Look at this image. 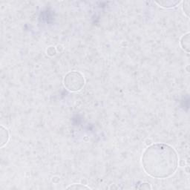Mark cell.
I'll use <instances>...</instances> for the list:
<instances>
[{"label":"cell","instance_id":"5b68a950","mask_svg":"<svg viewBox=\"0 0 190 190\" xmlns=\"http://www.w3.org/2000/svg\"><path fill=\"white\" fill-rule=\"evenodd\" d=\"M157 4L163 7V8H174L177 5L180 3V2H172V1H163V2H156Z\"/></svg>","mask_w":190,"mask_h":190},{"label":"cell","instance_id":"3957f363","mask_svg":"<svg viewBox=\"0 0 190 190\" xmlns=\"http://www.w3.org/2000/svg\"><path fill=\"white\" fill-rule=\"evenodd\" d=\"M180 46L186 53H189V33L183 36L180 39Z\"/></svg>","mask_w":190,"mask_h":190},{"label":"cell","instance_id":"8992f818","mask_svg":"<svg viewBox=\"0 0 190 190\" xmlns=\"http://www.w3.org/2000/svg\"><path fill=\"white\" fill-rule=\"evenodd\" d=\"M68 189H91L89 186L83 185V184H73L67 187Z\"/></svg>","mask_w":190,"mask_h":190},{"label":"cell","instance_id":"6da1fadb","mask_svg":"<svg viewBox=\"0 0 190 190\" xmlns=\"http://www.w3.org/2000/svg\"><path fill=\"white\" fill-rule=\"evenodd\" d=\"M143 169L155 178H167L174 175L178 165V157L172 147L163 143L149 146L142 157Z\"/></svg>","mask_w":190,"mask_h":190},{"label":"cell","instance_id":"52a82bcc","mask_svg":"<svg viewBox=\"0 0 190 190\" xmlns=\"http://www.w3.org/2000/svg\"><path fill=\"white\" fill-rule=\"evenodd\" d=\"M46 52H47L48 55L50 56H54L56 54V48L54 47L50 46V47L48 48Z\"/></svg>","mask_w":190,"mask_h":190},{"label":"cell","instance_id":"ba28073f","mask_svg":"<svg viewBox=\"0 0 190 190\" xmlns=\"http://www.w3.org/2000/svg\"><path fill=\"white\" fill-rule=\"evenodd\" d=\"M138 189H151L152 188H151V186H150V184H147V183H145V184H140V186H138Z\"/></svg>","mask_w":190,"mask_h":190},{"label":"cell","instance_id":"7a4b0ae2","mask_svg":"<svg viewBox=\"0 0 190 190\" xmlns=\"http://www.w3.org/2000/svg\"><path fill=\"white\" fill-rule=\"evenodd\" d=\"M64 86L71 92H76L81 90L85 85V79L81 73L78 71H71L65 76L63 80Z\"/></svg>","mask_w":190,"mask_h":190},{"label":"cell","instance_id":"277c9868","mask_svg":"<svg viewBox=\"0 0 190 190\" xmlns=\"http://www.w3.org/2000/svg\"><path fill=\"white\" fill-rule=\"evenodd\" d=\"M9 140V133L7 129L1 126V147H3Z\"/></svg>","mask_w":190,"mask_h":190},{"label":"cell","instance_id":"9c48e42d","mask_svg":"<svg viewBox=\"0 0 190 190\" xmlns=\"http://www.w3.org/2000/svg\"><path fill=\"white\" fill-rule=\"evenodd\" d=\"M56 52H62L64 50V48L62 45H58L56 48Z\"/></svg>","mask_w":190,"mask_h":190}]
</instances>
